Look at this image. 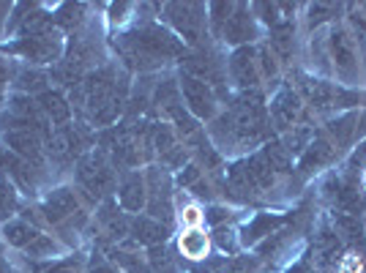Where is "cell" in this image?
Masks as SVG:
<instances>
[{
	"mask_svg": "<svg viewBox=\"0 0 366 273\" xmlns=\"http://www.w3.org/2000/svg\"><path fill=\"white\" fill-rule=\"evenodd\" d=\"M208 235L202 232V229H186L181 235V241H178V249H181L183 257L189 259H205L208 257Z\"/></svg>",
	"mask_w": 366,
	"mask_h": 273,
	"instance_id": "obj_22",
	"label": "cell"
},
{
	"mask_svg": "<svg viewBox=\"0 0 366 273\" xmlns=\"http://www.w3.org/2000/svg\"><path fill=\"white\" fill-rule=\"evenodd\" d=\"M339 9L342 6H334V3H315V6H309V28H317L322 22L334 19L339 14Z\"/></svg>",
	"mask_w": 366,
	"mask_h": 273,
	"instance_id": "obj_28",
	"label": "cell"
},
{
	"mask_svg": "<svg viewBox=\"0 0 366 273\" xmlns=\"http://www.w3.org/2000/svg\"><path fill=\"white\" fill-rule=\"evenodd\" d=\"M259 156L265 159V164L271 167L274 175H285V172H290L292 169V156L285 151L282 142H265V148H262Z\"/></svg>",
	"mask_w": 366,
	"mask_h": 273,
	"instance_id": "obj_23",
	"label": "cell"
},
{
	"mask_svg": "<svg viewBox=\"0 0 366 273\" xmlns=\"http://www.w3.org/2000/svg\"><path fill=\"white\" fill-rule=\"evenodd\" d=\"M361 189L366 192V169H364V175H361Z\"/></svg>",
	"mask_w": 366,
	"mask_h": 273,
	"instance_id": "obj_42",
	"label": "cell"
},
{
	"mask_svg": "<svg viewBox=\"0 0 366 273\" xmlns=\"http://www.w3.org/2000/svg\"><path fill=\"white\" fill-rule=\"evenodd\" d=\"M309 271H312V268H309V262H295L287 273H309Z\"/></svg>",
	"mask_w": 366,
	"mask_h": 273,
	"instance_id": "obj_39",
	"label": "cell"
},
{
	"mask_svg": "<svg viewBox=\"0 0 366 273\" xmlns=\"http://www.w3.org/2000/svg\"><path fill=\"white\" fill-rule=\"evenodd\" d=\"M44 213L46 219L52 222V224H61L63 219H69V216H74L76 213V197L71 189H58V192H52L44 202Z\"/></svg>",
	"mask_w": 366,
	"mask_h": 273,
	"instance_id": "obj_18",
	"label": "cell"
},
{
	"mask_svg": "<svg viewBox=\"0 0 366 273\" xmlns=\"http://www.w3.org/2000/svg\"><path fill=\"white\" fill-rule=\"evenodd\" d=\"M115 259L121 262V265H126L132 273H148V265L142 262V259L137 257V254H126V252H115Z\"/></svg>",
	"mask_w": 366,
	"mask_h": 273,
	"instance_id": "obj_33",
	"label": "cell"
},
{
	"mask_svg": "<svg viewBox=\"0 0 366 273\" xmlns=\"http://www.w3.org/2000/svg\"><path fill=\"white\" fill-rule=\"evenodd\" d=\"M202 219H205V213L199 211V208H194V205L183 208V213H181V224L189 229H197L199 224H202Z\"/></svg>",
	"mask_w": 366,
	"mask_h": 273,
	"instance_id": "obj_34",
	"label": "cell"
},
{
	"mask_svg": "<svg viewBox=\"0 0 366 273\" xmlns=\"http://www.w3.org/2000/svg\"><path fill=\"white\" fill-rule=\"evenodd\" d=\"M315 134H317V131L304 123V126H295L292 131H287L285 139H282V145H285V151L290 153V156H301V153L309 148V142L315 139Z\"/></svg>",
	"mask_w": 366,
	"mask_h": 273,
	"instance_id": "obj_24",
	"label": "cell"
},
{
	"mask_svg": "<svg viewBox=\"0 0 366 273\" xmlns=\"http://www.w3.org/2000/svg\"><path fill=\"white\" fill-rule=\"evenodd\" d=\"M6 85H9V66H6V63H0V101H3Z\"/></svg>",
	"mask_w": 366,
	"mask_h": 273,
	"instance_id": "obj_38",
	"label": "cell"
},
{
	"mask_svg": "<svg viewBox=\"0 0 366 273\" xmlns=\"http://www.w3.org/2000/svg\"><path fill=\"white\" fill-rule=\"evenodd\" d=\"M3 238L11 243V246H19V249H28L36 238H39V232L28 224V222H9L6 227H3Z\"/></svg>",
	"mask_w": 366,
	"mask_h": 273,
	"instance_id": "obj_25",
	"label": "cell"
},
{
	"mask_svg": "<svg viewBox=\"0 0 366 273\" xmlns=\"http://www.w3.org/2000/svg\"><path fill=\"white\" fill-rule=\"evenodd\" d=\"M214 243L219 246V252H224V254H235V252H238V238H235V229H229V227H216Z\"/></svg>",
	"mask_w": 366,
	"mask_h": 273,
	"instance_id": "obj_29",
	"label": "cell"
},
{
	"mask_svg": "<svg viewBox=\"0 0 366 273\" xmlns=\"http://www.w3.org/2000/svg\"><path fill=\"white\" fill-rule=\"evenodd\" d=\"M44 273H82V259L69 257V259H61V262H52Z\"/></svg>",
	"mask_w": 366,
	"mask_h": 273,
	"instance_id": "obj_32",
	"label": "cell"
},
{
	"mask_svg": "<svg viewBox=\"0 0 366 273\" xmlns=\"http://www.w3.org/2000/svg\"><path fill=\"white\" fill-rule=\"evenodd\" d=\"M205 219H208L211 224H216V227H222V222H227V219H229V211H227V208H219V205H214L211 211L205 213Z\"/></svg>",
	"mask_w": 366,
	"mask_h": 273,
	"instance_id": "obj_37",
	"label": "cell"
},
{
	"mask_svg": "<svg viewBox=\"0 0 366 273\" xmlns=\"http://www.w3.org/2000/svg\"><path fill=\"white\" fill-rule=\"evenodd\" d=\"M55 249H58V246H55V241H52V238H46V235H39V238H36V241H33L31 246L25 249V252H28L31 257H49Z\"/></svg>",
	"mask_w": 366,
	"mask_h": 273,
	"instance_id": "obj_31",
	"label": "cell"
},
{
	"mask_svg": "<svg viewBox=\"0 0 366 273\" xmlns=\"http://www.w3.org/2000/svg\"><path fill=\"white\" fill-rule=\"evenodd\" d=\"M328 58H331V71L339 76L342 88L358 85V52H355V41L345 28L334 25L328 31Z\"/></svg>",
	"mask_w": 366,
	"mask_h": 273,
	"instance_id": "obj_4",
	"label": "cell"
},
{
	"mask_svg": "<svg viewBox=\"0 0 366 273\" xmlns=\"http://www.w3.org/2000/svg\"><path fill=\"white\" fill-rule=\"evenodd\" d=\"M76 178H79V183H82L91 194H96V199L109 194L112 186H115V169L109 164L107 153L93 151V153H88V156H82L79 164H76Z\"/></svg>",
	"mask_w": 366,
	"mask_h": 273,
	"instance_id": "obj_5",
	"label": "cell"
},
{
	"mask_svg": "<svg viewBox=\"0 0 366 273\" xmlns=\"http://www.w3.org/2000/svg\"><path fill=\"white\" fill-rule=\"evenodd\" d=\"M93 273H115L109 265H99V268H93Z\"/></svg>",
	"mask_w": 366,
	"mask_h": 273,
	"instance_id": "obj_41",
	"label": "cell"
},
{
	"mask_svg": "<svg viewBox=\"0 0 366 273\" xmlns=\"http://www.w3.org/2000/svg\"><path fill=\"white\" fill-rule=\"evenodd\" d=\"M9 49L16 52V55H22L25 61L55 63L61 58L63 44H61V36L49 31V33H41V36H25V39H19L16 44L9 46Z\"/></svg>",
	"mask_w": 366,
	"mask_h": 273,
	"instance_id": "obj_9",
	"label": "cell"
},
{
	"mask_svg": "<svg viewBox=\"0 0 366 273\" xmlns=\"http://www.w3.org/2000/svg\"><path fill=\"white\" fill-rule=\"evenodd\" d=\"M16 88L19 91H44L46 88V74H41V71H36V69H22L19 74H16Z\"/></svg>",
	"mask_w": 366,
	"mask_h": 273,
	"instance_id": "obj_26",
	"label": "cell"
},
{
	"mask_svg": "<svg viewBox=\"0 0 366 273\" xmlns=\"http://www.w3.org/2000/svg\"><path fill=\"white\" fill-rule=\"evenodd\" d=\"M39 106H41V112H44L46 118L55 123V126H66L69 118H71V104H69V101L63 99V93H58V91L41 93Z\"/></svg>",
	"mask_w": 366,
	"mask_h": 273,
	"instance_id": "obj_19",
	"label": "cell"
},
{
	"mask_svg": "<svg viewBox=\"0 0 366 273\" xmlns=\"http://www.w3.org/2000/svg\"><path fill=\"white\" fill-rule=\"evenodd\" d=\"M115 44H118V52L123 55V61L129 63L132 69H139V71L159 69L169 58L183 55L181 39L175 33L164 31L156 22H145V25L134 28L132 33H123Z\"/></svg>",
	"mask_w": 366,
	"mask_h": 273,
	"instance_id": "obj_2",
	"label": "cell"
},
{
	"mask_svg": "<svg viewBox=\"0 0 366 273\" xmlns=\"http://www.w3.org/2000/svg\"><path fill=\"white\" fill-rule=\"evenodd\" d=\"M301 93L304 96L306 104L312 109H339V93H342V85H334L328 79H317V76H301Z\"/></svg>",
	"mask_w": 366,
	"mask_h": 273,
	"instance_id": "obj_10",
	"label": "cell"
},
{
	"mask_svg": "<svg viewBox=\"0 0 366 273\" xmlns=\"http://www.w3.org/2000/svg\"><path fill=\"white\" fill-rule=\"evenodd\" d=\"M339 249H342V238H339V232L336 229H320V235L315 238V259H317V265H334L336 268V254H339Z\"/></svg>",
	"mask_w": 366,
	"mask_h": 273,
	"instance_id": "obj_20",
	"label": "cell"
},
{
	"mask_svg": "<svg viewBox=\"0 0 366 273\" xmlns=\"http://www.w3.org/2000/svg\"><path fill=\"white\" fill-rule=\"evenodd\" d=\"M178 88H181V99L186 101V109H189L197 121L214 118L216 115V91L208 85V82H202V79H197V76L181 74Z\"/></svg>",
	"mask_w": 366,
	"mask_h": 273,
	"instance_id": "obj_7",
	"label": "cell"
},
{
	"mask_svg": "<svg viewBox=\"0 0 366 273\" xmlns=\"http://www.w3.org/2000/svg\"><path fill=\"white\" fill-rule=\"evenodd\" d=\"M366 167V139L358 145V151L350 156V162H347V169L350 172H358V169H364Z\"/></svg>",
	"mask_w": 366,
	"mask_h": 273,
	"instance_id": "obj_35",
	"label": "cell"
},
{
	"mask_svg": "<svg viewBox=\"0 0 366 273\" xmlns=\"http://www.w3.org/2000/svg\"><path fill=\"white\" fill-rule=\"evenodd\" d=\"M82 19H85V6L82 3H66L61 11L55 14V22L63 25V28H76Z\"/></svg>",
	"mask_w": 366,
	"mask_h": 273,
	"instance_id": "obj_27",
	"label": "cell"
},
{
	"mask_svg": "<svg viewBox=\"0 0 366 273\" xmlns=\"http://www.w3.org/2000/svg\"><path fill=\"white\" fill-rule=\"evenodd\" d=\"M282 222H285V219H282V216H276V213H257V216H254V219L244 227V238H241V241L257 243L259 238L271 235Z\"/></svg>",
	"mask_w": 366,
	"mask_h": 273,
	"instance_id": "obj_21",
	"label": "cell"
},
{
	"mask_svg": "<svg viewBox=\"0 0 366 273\" xmlns=\"http://www.w3.org/2000/svg\"><path fill=\"white\" fill-rule=\"evenodd\" d=\"M164 16L169 19V25L175 28V33L181 36L183 41L197 44L205 31V6L202 3H167L164 6Z\"/></svg>",
	"mask_w": 366,
	"mask_h": 273,
	"instance_id": "obj_6",
	"label": "cell"
},
{
	"mask_svg": "<svg viewBox=\"0 0 366 273\" xmlns=\"http://www.w3.org/2000/svg\"><path fill=\"white\" fill-rule=\"evenodd\" d=\"M336 273H364V257L358 252H347L336 262Z\"/></svg>",
	"mask_w": 366,
	"mask_h": 273,
	"instance_id": "obj_30",
	"label": "cell"
},
{
	"mask_svg": "<svg viewBox=\"0 0 366 273\" xmlns=\"http://www.w3.org/2000/svg\"><path fill=\"white\" fill-rule=\"evenodd\" d=\"M229 76L235 85H241L244 91H252L259 82V63L257 52L252 46H238L229 58Z\"/></svg>",
	"mask_w": 366,
	"mask_h": 273,
	"instance_id": "obj_12",
	"label": "cell"
},
{
	"mask_svg": "<svg viewBox=\"0 0 366 273\" xmlns=\"http://www.w3.org/2000/svg\"><path fill=\"white\" fill-rule=\"evenodd\" d=\"M211 136L222 151H232V148L244 151V148H254L259 142H265L271 136V118L262 104V93H241L235 104L214 121Z\"/></svg>",
	"mask_w": 366,
	"mask_h": 273,
	"instance_id": "obj_1",
	"label": "cell"
},
{
	"mask_svg": "<svg viewBox=\"0 0 366 273\" xmlns=\"http://www.w3.org/2000/svg\"><path fill=\"white\" fill-rule=\"evenodd\" d=\"M268 118L274 123L276 131L287 134L295 126H304V101L301 96L292 91V88H282V91L274 96L271 101V109H268Z\"/></svg>",
	"mask_w": 366,
	"mask_h": 273,
	"instance_id": "obj_8",
	"label": "cell"
},
{
	"mask_svg": "<svg viewBox=\"0 0 366 273\" xmlns=\"http://www.w3.org/2000/svg\"><path fill=\"white\" fill-rule=\"evenodd\" d=\"M0 273H14L11 271V265L6 262V257H0Z\"/></svg>",
	"mask_w": 366,
	"mask_h": 273,
	"instance_id": "obj_40",
	"label": "cell"
},
{
	"mask_svg": "<svg viewBox=\"0 0 366 273\" xmlns=\"http://www.w3.org/2000/svg\"><path fill=\"white\" fill-rule=\"evenodd\" d=\"M336 153L339 151L334 148V142L325 136V131H317L315 139L309 142V148L301 153V162H298L301 175H309V172H317V169L328 167L336 159Z\"/></svg>",
	"mask_w": 366,
	"mask_h": 273,
	"instance_id": "obj_13",
	"label": "cell"
},
{
	"mask_svg": "<svg viewBox=\"0 0 366 273\" xmlns=\"http://www.w3.org/2000/svg\"><path fill=\"white\" fill-rule=\"evenodd\" d=\"M16 199H14V192L9 189V186H0V216H6L9 211H14Z\"/></svg>",
	"mask_w": 366,
	"mask_h": 273,
	"instance_id": "obj_36",
	"label": "cell"
},
{
	"mask_svg": "<svg viewBox=\"0 0 366 273\" xmlns=\"http://www.w3.org/2000/svg\"><path fill=\"white\" fill-rule=\"evenodd\" d=\"M211 19H214V31L229 41V44H246L257 36L254 28V14L249 11V6L244 3H211L208 6Z\"/></svg>",
	"mask_w": 366,
	"mask_h": 273,
	"instance_id": "obj_3",
	"label": "cell"
},
{
	"mask_svg": "<svg viewBox=\"0 0 366 273\" xmlns=\"http://www.w3.org/2000/svg\"><path fill=\"white\" fill-rule=\"evenodd\" d=\"M358 121H361L358 112H347V115H339L336 121L328 123L325 136L334 142L336 151H347V145H352V139L358 134Z\"/></svg>",
	"mask_w": 366,
	"mask_h": 273,
	"instance_id": "obj_16",
	"label": "cell"
},
{
	"mask_svg": "<svg viewBox=\"0 0 366 273\" xmlns=\"http://www.w3.org/2000/svg\"><path fill=\"white\" fill-rule=\"evenodd\" d=\"M145 183H148V211H151V219L156 222H169L172 219V208H169V181L167 175L159 167H151L148 175H145Z\"/></svg>",
	"mask_w": 366,
	"mask_h": 273,
	"instance_id": "obj_11",
	"label": "cell"
},
{
	"mask_svg": "<svg viewBox=\"0 0 366 273\" xmlns=\"http://www.w3.org/2000/svg\"><path fill=\"white\" fill-rule=\"evenodd\" d=\"M3 139H6V145L11 151L25 156V159H31V162L41 159V139H39V134L33 129H11V131L3 134Z\"/></svg>",
	"mask_w": 366,
	"mask_h": 273,
	"instance_id": "obj_17",
	"label": "cell"
},
{
	"mask_svg": "<svg viewBox=\"0 0 366 273\" xmlns=\"http://www.w3.org/2000/svg\"><path fill=\"white\" fill-rule=\"evenodd\" d=\"M118 197H121V205L126 211L139 213L145 205H148V183H145V175L139 172H126L121 178V189H118Z\"/></svg>",
	"mask_w": 366,
	"mask_h": 273,
	"instance_id": "obj_14",
	"label": "cell"
},
{
	"mask_svg": "<svg viewBox=\"0 0 366 273\" xmlns=\"http://www.w3.org/2000/svg\"><path fill=\"white\" fill-rule=\"evenodd\" d=\"M129 235L134 238V243L151 246V249L153 246H164V241H167V224L156 222L151 216H137L129 224Z\"/></svg>",
	"mask_w": 366,
	"mask_h": 273,
	"instance_id": "obj_15",
	"label": "cell"
}]
</instances>
